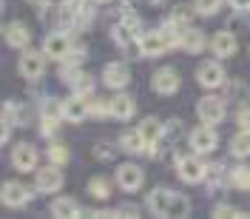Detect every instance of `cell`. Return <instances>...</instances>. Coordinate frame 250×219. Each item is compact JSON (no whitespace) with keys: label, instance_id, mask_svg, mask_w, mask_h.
I'll list each match as a JSON object with an SVG mask.
<instances>
[{"label":"cell","instance_id":"836d02e7","mask_svg":"<svg viewBox=\"0 0 250 219\" xmlns=\"http://www.w3.org/2000/svg\"><path fill=\"white\" fill-rule=\"evenodd\" d=\"M94 88V83H91V77H85V74H80V80L74 83V91L80 94V97H85V94Z\"/></svg>","mask_w":250,"mask_h":219},{"label":"cell","instance_id":"6da1fadb","mask_svg":"<svg viewBox=\"0 0 250 219\" xmlns=\"http://www.w3.org/2000/svg\"><path fill=\"white\" fill-rule=\"evenodd\" d=\"M205 171H208V168H205V162L199 159L196 151L190 156H179V159H176V174H179L182 182H202Z\"/></svg>","mask_w":250,"mask_h":219},{"label":"cell","instance_id":"f1b7e54d","mask_svg":"<svg viewBox=\"0 0 250 219\" xmlns=\"http://www.w3.org/2000/svg\"><path fill=\"white\" fill-rule=\"evenodd\" d=\"M230 182H233L236 188H250V168H245V165L233 168V171H230Z\"/></svg>","mask_w":250,"mask_h":219},{"label":"cell","instance_id":"8992f818","mask_svg":"<svg viewBox=\"0 0 250 219\" xmlns=\"http://www.w3.org/2000/svg\"><path fill=\"white\" fill-rule=\"evenodd\" d=\"M196 83H199L202 88H219V86L225 83V68L213 60L199 63V68H196Z\"/></svg>","mask_w":250,"mask_h":219},{"label":"cell","instance_id":"d4e9b609","mask_svg":"<svg viewBox=\"0 0 250 219\" xmlns=\"http://www.w3.org/2000/svg\"><path fill=\"white\" fill-rule=\"evenodd\" d=\"M88 194H91V197H97V199H108V197H111L108 179H103V176H94L91 182H88Z\"/></svg>","mask_w":250,"mask_h":219},{"label":"cell","instance_id":"603a6c76","mask_svg":"<svg viewBox=\"0 0 250 219\" xmlns=\"http://www.w3.org/2000/svg\"><path fill=\"white\" fill-rule=\"evenodd\" d=\"M179 46L190 51V54H199L205 48V34L199 29H182V40H179Z\"/></svg>","mask_w":250,"mask_h":219},{"label":"cell","instance_id":"9a60e30c","mask_svg":"<svg viewBox=\"0 0 250 219\" xmlns=\"http://www.w3.org/2000/svg\"><path fill=\"white\" fill-rule=\"evenodd\" d=\"M29 188L20 185V182H6L3 185V205H9V208H20V205L29 202Z\"/></svg>","mask_w":250,"mask_h":219},{"label":"cell","instance_id":"4dcf8cb0","mask_svg":"<svg viewBox=\"0 0 250 219\" xmlns=\"http://www.w3.org/2000/svg\"><path fill=\"white\" fill-rule=\"evenodd\" d=\"M43 117H51V120L62 117V103H57V100H46V103H43Z\"/></svg>","mask_w":250,"mask_h":219},{"label":"cell","instance_id":"ffe728a7","mask_svg":"<svg viewBox=\"0 0 250 219\" xmlns=\"http://www.w3.org/2000/svg\"><path fill=\"white\" fill-rule=\"evenodd\" d=\"M51 217H60V219H68V217H83V208H80L71 197H60L51 202Z\"/></svg>","mask_w":250,"mask_h":219},{"label":"cell","instance_id":"ba28073f","mask_svg":"<svg viewBox=\"0 0 250 219\" xmlns=\"http://www.w3.org/2000/svg\"><path fill=\"white\" fill-rule=\"evenodd\" d=\"M196 114H199L202 123L216 125L225 120V103L219 97H205V100H199V106H196Z\"/></svg>","mask_w":250,"mask_h":219},{"label":"cell","instance_id":"8d00e7d4","mask_svg":"<svg viewBox=\"0 0 250 219\" xmlns=\"http://www.w3.org/2000/svg\"><path fill=\"white\" fill-rule=\"evenodd\" d=\"M97 156H100V159H111V156H114V148H111L108 142H100V145H97Z\"/></svg>","mask_w":250,"mask_h":219},{"label":"cell","instance_id":"8fae6325","mask_svg":"<svg viewBox=\"0 0 250 219\" xmlns=\"http://www.w3.org/2000/svg\"><path fill=\"white\" fill-rule=\"evenodd\" d=\"M103 80H105V86L108 88H125L128 83H131V71H128V66L125 63H108L105 68H103Z\"/></svg>","mask_w":250,"mask_h":219},{"label":"cell","instance_id":"f546056e","mask_svg":"<svg viewBox=\"0 0 250 219\" xmlns=\"http://www.w3.org/2000/svg\"><path fill=\"white\" fill-rule=\"evenodd\" d=\"M68 148H65V145H51V148H48V159H51V162H54V165H62V162H68Z\"/></svg>","mask_w":250,"mask_h":219},{"label":"cell","instance_id":"ab89813d","mask_svg":"<svg viewBox=\"0 0 250 219\" xmlns=\"http://www.w3.org/2000/svg\"><path fill=\"white\" fill-rule=\"evenodd\" d=\"M83 3H85V0H62V6H65V9H71V12H80V9H83Z\"/></svg>","mask_w":250,"mask_h":219},{"label":"cell","instance_id":"e575fe53","mask_svg":"<svg viewBox=\"0 0 250 219\" xmlns=\"http://www.w3.org/2000/svg\"><path fill=\"white\" fill-rule=\"evenodd\" d=\"M205 176H208V182H222V179H225V168L216 162V165H210V168L205 171Z\"/></svg>","mask_w":250,"mask_h":219},{"label":"cell","instance_id":"5bb4252c","mask_svg":"<svg viewBox=\"0 0 250 219\" xmlns=\"http://www.w3.org/2000/svg\"><path fill=\"white\" fill-rule=\"evenodd\" d=\"M151 83H154L156 94H173L179 88V74L173 68H159V71H154V80Z\"/></svg>","mask_w":250,"mask_h":219},{"label":"cell","instance_id":"83f0119b","mask_svg":"<svg viewBox=\"0 0 250 219\" xmlns=\"http://www.w3.org/2000/svg\"><path fill=\"white\" fill-rule=\"evenodd\" d=\"M188 214H190V202H188L185 197H179V194H173L171 214H168V217H188Z\"/></svg>","mask_w":250,"mask_h":219},{"label":"cell","instance_id":"3957f363","mask_svg":"<svg viewBox=\"0 0 250 219\" xmlns=\"http://www.w3.org/2000/svg\"><path fill=\"white\" fill-rule=\"evenodd\" d=\"M140 54L142 57H159L162 51H168L171 43H168V37H165V31H145L140 34Z\"/></svg>","mask_w":250,"mask_h":219},{"label":"cell","instance_id":"2e32d148","mask_svg":"<svg viewBox=\"0 0 250 219\" xmlns=\"http://www.w3.org/2000/svg\"><path fill=\"white\" fill-rule=\"evenodd\" d=\"M3 34H6V43H9L12 48H26L29 40H31V31H29L26 23H9Z\"/></svg>","mask_w":250,"mask_h":219},{"label":"cell","instance_id":"7402d4cb","mask_svg":"<svg viewBox=\"0 0 250 219\" xmlns=\"http://www.w3.org/2000/svg\"><path fill=\"white\" fill-rule=\"evenodd\" d=\"M134 100L128 97V94H117L114 100H111V117H117V120H131L134 117Z\"/></svg>","mask_w":250,"mask_h":219},{"label":"cell","instance_id":"d6a6232c","mask_svg":"<svg viewBox=\"0 0 250 219\" xmlns=\"http://www.w3.org/2000/svg\"><path fill=\"white\" fill-rule=\"evenodd\" d=\"M91 114H97V117L111 114V100H100V97H94L91 100Z\"/></svg>","mask_w":250,"mask_h":219},{"label":"cell","instance_id":"74e56055","mask_svg":"<svg viewBox=\"0 0 250 219\" xmlns=\"http://www.w3.org/2000/svg\"><path fill=\"white\" fill-rule=\"evenodd\" d=\"M46 137H51L54 131H57V120H51V117H43V128H40Z\"/></svg>","mask_w":250,"mask_h":219},{"label":"cell","instance_id":"cb8c5ba5","mask_svg":"<svg viewBox=\"0 0 250 219\" xmlns=\"http://www.w3.org/2000/svg\"><path fill=\"white\" fill-rule=\"evenodd\" d=\"M230 151H233L236 156H248L250 154V128H242L233 140H230Z\"/></svg>","mask_w":250,"mask_h":219},{"label":"cell","instance_id":"4fadbf2b","mask_svg":"<svg viewBox=\"0 0 250 219\" xmlns=\"http://www.w3.org/2000/svg\"><path fill=\"white\" fill-rule=\"evenodd\" d=\"M37 188L43 191V194H57L62 188V171L51 162V165H46L43 171H37Z\"/></svg>","mask_w":250,"mask_h":219},{"label":"cell","instance_id":"ee69618b","mask_svg":"<svg viewBox=\"0 0 250 219\" xmlns=\"http://www.w3.org/2000/svg\"><path fill=\"white\" fill-rule=\"evenodd\" d=\"M100 3H108V0H100Z\"/></svg>","mask_w":250,"mask_h":219},{"label":"cell","instance_id":"f35d334b","mask_svg":"<svg viewBox=\"0 0 250 219\" xmlns=\"http://www.w3.org/2000/svg\"><path fill=\"white\" fill-rule=\"evenodd\" d=\"M236 120H239L242 128H250V106H245V109L239 111V117H236Z\"/></svg>","mask_w":250,"mask_h":219},{"label":"cell","instance_id":"d590c367","mask_svg":"<svg viewBox=\"0 0 250 219\" xmlns=\"http://www.w3.org/2000/svg\"><path fill=\"white\" fill-rule=\"evenodd\" d=\"M117 217H140V208L137 205H123V208H117Z\"/></svg>","mask_w":250,"mask_h":219},{"label":"cell","instance_id":"30bf717a","mask_svg":"<svg viewBox=\"0 0 250 219\" xmlns=\"http://www.w3.org/2000/svg\"><path fill=\"white\" fill-rule=\"evenodd\" d=\"M12 165H15L17 171H34V165H37V148L29 145V142H20L12 148Z\"/></svg>","mask_w":250,"mask_h":219},{"label":"cell","instance_id":"1f68e13d","mask_svg":"<svg viewBox=\"0 0 250 219\" xmlns=\"http://www.w3.org/2000/svg\"><path fill=\"white\" fill-rule=\"evenodd\" d=\"M213 217H216V219H225V217H239V219H245L248 214H245V211H236V208H230V205H219V208H213Z\"/></svg>","mask_w":250,"mask_h":219},{"label":"cell","instance_id":"277c9868","mask_svg":"<svg viewBox=\"0 0 250 219\" xmlns=\"http://www.w3.org/2000/svg\"><path fill=\"white\" fill-rule=\"evenodd\" d=\"M46 68V51H23L20 63H17V71L26 80H37Z\"/></svg>","mask_w":250,"mask_h":219},{"label":"cell","instance_id":"52a82bcc","mask_svg":"<svg viewBox=\"0 0 250 219\" xmlns=\"http://www.w3.org/2000/svg\"><path fill=\"white\" fill-rule=\"evenodd\" d=\"M43 51H46V57H51V60H65L68 51H71V37L65 31H54V34L46 37Z\"/></svg>","mask_w":250,"mask_h":219},{"label":"cell","instance_id":"b9f144b4","mask_svg":"<svg viewBox=\"0 0 250 219\" xmlns=\"http://www.w3.org/2000/svg\"><path fill=\"white\" fill-rule=\"evenodd\" d=\"M29 3H34V6H46L48 0H29Z\"/></svg>","mask_w":250,"mask_h":219},{"label":"cell","instance_id":"e0dca14e","mask_svg":"<svg viewBox=\"0 0 250 219\" xmlns=\"http://www.w3.org/2000/svg\"><path fill=\"white\" fill-rule=\"evenodd\" d=\"M213 54L216 57H233L236 48H239V43H236V34H230V31H219V34H213Z\"/></svg>","mask_w":250,"mask_h":219},{"label":"cell","instance_id":"ac0fdd59","mask_svg":"<svg viewBox=\"0 0 250 219\" xmlns=\"http://www.w3.org/2000/svg\"><path fill=\"white\" fill-rule=\"evenodd\" d=\"M140 134H142V140H145V145H156V142L162 140V134H165V125L159 123L156 117H145L140 123Z\"/></svg>","mask_w":250,"mask_h":219},{"label":"cell","instance_id":"d6986e66","mask_svg":"<svg viewBox=\"0 0 250 219\" xmlns=\"http://www.w3.org/2000/svg\"><path fill=\"white\" fill-rule=\"evenodd\" d=\"M120 148L128 151V154H142L148 145H145V140H142L140 128H128V131H123V137H120Z\"/></svg>","mask_w":250,"mask_h":219},{"label":"cell","instance_id":"7c38bea8","mask_svg":"<svg viewBox=\"0 0 250 219\" xmlns=\"http://www.w3.org/2000/svg\"><path fill=\"white\" fill-rule=\"evenodd\" d=\"M171 202H173V191H168V188H156V191L148 194V211L154 217H168Z\"/></svg>","mask_w":250,"mask_h":219},{"label":"cell","instance_id":"7a4b0ae2","mask_svg":"<svg viewBox=\"0 0 250 219\" xmlns=\"http://www.w3.org/2000/svg\"><path fill=\"white\" fill-rule=\"evenodd\" d=\"M216 142H219V137H216V131H213V125L202 123L199 128H193V131H190V148H193L199 156L210 154V151L216 148Z\"/></svg>","mask_w":250,"mask_h":219},{"label":"cell","instance_id":"60d3db41","mask_svg":"<svg viewBox=\"0 0 250 219\" xmlns=\"http://www.w3.org/2000/svg\"><path fill=\"white\" fill-rule=\"evenodd\" d=\"M230 6H233L236 12H248V9H250V0H230Z\"/></svg>","mask_w":250,"mask_h":219},{"label":"cell","instance_id":"9c48e42d","mask_svg":"<svg viewBox=\"0 0 250 219\" xmlns=\"http://www.w3.org/2000/svg\"><path fill=\"white\" fill-rule=\"evenodd\" d=\"M88 114H91V103L80 94H74L71 100L62 103V120H68V123H83Z\"/></svg>","mask_w":250,"mask_h":219},{"label":"cell","instance_id":"44dd1931","mask_svg":"<svg viewBox=\"0 0 250 219\" xmlns=\"http://www.w3.org/2000/svg\"><path fill=\"white\" fill-rule=\"evenodd\" d=\"M134 37L140 40V20H137L134 15H128L123 23L114 29V40H120V43H128V40H134Z\"/></svg>","mask_w":250,"mask_h":219},{"label":"cell","instance_id":"4316f807","mask_svg":"<svg viewBox=\"0 0 250 219\" xmlns=\"http://www.w3.org/2000/svg\"><path fill=\"white\" fill-rule=\"evenodd\" d=\"M193 9H196L199 15L210 17V15H216L219 9H222V0H193Z\"/></svg>","mask_w":250,"mask_h":219},{"label":"cell","instance_id":"5b68a950","mask_svg":"<svg viewBox=\"0 0 250 219\" xmlns=\"http://www.w3.org/2000/svg\"><path fill=\"white\" fill-rule=\"evenodd\" d=\"M142 182H145V174H142L140 165L123 162V165L117 168V185L123 188V191H140Z\"/></svg>","mask_w":250,"mask_h":219},{"label":"cell","instance_id":"7bdbcfd3","mask_svg":"<svg viewBox=\"0 0 250 219\" xmlns=\"http://www.w3.org/2000/svg\"><path fill=\"white\" fill-rule=\"evenodd\" d=\"M148 3H154V6H159V3H165V0H148Z\"/></svg>","mask_w":250,"mask_h":219},{"label":"cell","instance_id":"484cf974","mask_svg":"<svg viewBox=\"0 0 250 219\" xmlns=\"http://www.w3.org/2000/svg\"><path fill=\"white\" fill-rule=\"evenodd\" d=\"M190 17H193V9H190V6H176L173 15H171V23L176 26V29H188Z\"/></svg>","mask_w":250,"mask_h":219}]
</instances>
